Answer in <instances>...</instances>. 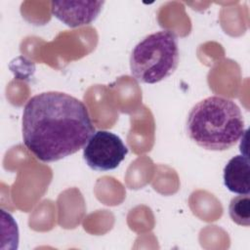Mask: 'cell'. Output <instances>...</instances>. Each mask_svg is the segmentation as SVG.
<instances>
[{
	"instance_id": "7a4b0ae2",
	"label": "cell",
	"mask_w": 250,
	"mask_h": 250,
	"mask_svg": "<svg viewBox=\"0 0 250 250\" xmlns=\"http://www.w3.org/2000/svg\"><path fill=\"white\" fill-rule=\"evenodd\" d=\"M187 133L191 141L205 149L227 150L245 133L244 118L232 100L210 96L190 109L187 118Z\"/></svg>"
},
{
	"instance_id": "3957f363",
	"label": "cell",
	"mask_w": 250,
	"mask_h": 250,
	"mask_svg": "<svg viewBox=\"0 0 250 250\" xmlns=\"http://www.w3.org/2000/svg\"><path fill=\"white\" fill-rule=\"evenodd\" d=\"M179 59L176 34L170 30L156 31L146 36L133 49L131 74L141 83L155 84L174 73Z\"/></svg>"
},
{
	"instance_id": "52a82bcc",
	"label": "cell",
	"mask_w": 250,
	"mask_h": 250,
	"mask_svg": "<svg viewBox=\"0 0 250 250\" xmlns=\"http://www.w3.org/2000/svg\"><path fill=\"white\" fill-rule=\"evenodd\" d=\"M230 219L237 225L248 227L250 225V198L249 194H240L230 200L229 206Z\"/></svg>"
},
{
	"instance_id": "5b68a950",
	"label": "cell",
	"mask_w": 250,
	"mask_h": 250,
	"mask_svg": "<svg viewBox=\"0 0 250 250\" xmlns=\"http://www.w3.org/2000/svg\"><path fill=\"white\" fill-rule=\"evenodd\" d=\"M104 1H53L52 14L69 27L88 25L102 11Z\"/></svg>"
},
{
	"instance_id": "277c9868",
	"label": "cell",
	"mask_w": 250,
	"mask_h": 250,
	"mask_svg": "<svg viewBox=\"0 0 250 250\" xmlns=\"http://www.w3.org/2000/svg\"><path fill=\"white\" fill-rule=\"evenodd\" d=\"M128 153V147L114 133L100 130L93 134L83 148L86 164L95 171L117 168Z\"/></svg>"
},
{
	"instance_id": "6da1fadb",
	"label": "cell",
	"mask_w": 250,
	"mask_h": 250,
	"mask_svg": "<svg viewBox=\"0 0 250 250\" xmlns=\"http://www.w3.org/2000/svg\"><path fill=\"white\" fill-rule=\"evenodd\" d=\"M22 140L42 162H55L84 148L95 133L87 106L66 93L31 97L22 111Z\"/></svg>"
},
{
	"instance_id": "8992f818",
	"label": "cell",
	"mask_w": 250,
	"mask_h": 250,
	"mask_svg": "<svg viewBox=\"0 0 250 250\" xmlns=\"http://www.w3.org/2000/svg\"><path fill=\"white\" fill-rule=\"evenodd\" d=\"M224 184L226 188L237 194L250 192V167L246 155H235L229 160L224 168Z\"/></svg>"
}]
</instances>
